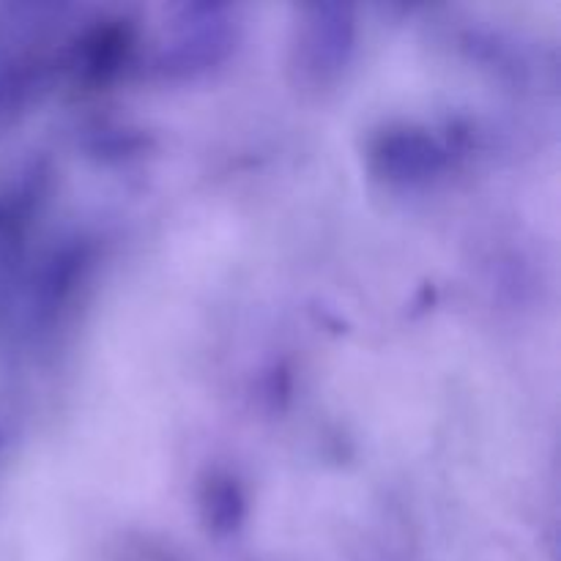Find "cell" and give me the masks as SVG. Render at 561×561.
<instances>
[]
</instances>
